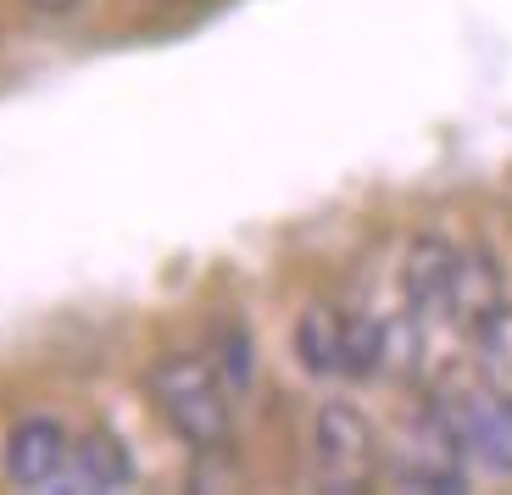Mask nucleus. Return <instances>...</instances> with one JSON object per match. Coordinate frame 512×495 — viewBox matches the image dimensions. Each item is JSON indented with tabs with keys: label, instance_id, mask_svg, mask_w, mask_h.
Returning a JSON list of instances; mask_svg holds the SVG:
<instances>
[{
	"label": "nucleus",
	"instance_id": "nucleus-3",
	"mask_svg": "<svg viewBox=\"0 0 512 495\" xmlns=\"http://www.w3.org/2000/svg\"><path fill=\"white\" fill-rule=\"evenodd\" d=\"M390 473H396V484H407V490H462V484H468L462 440H457V429H451L446 407H440L435 395L407 418L396 451H390Z\"/></svg>",
	"mask_w": 512,
	"mask_h": 495
},
{
	"label": "nucleus",
	"instance_id": "nucleus-7",
	"mask_svg": "<svg viewBox=\"0 0 512 495\" xmlns=\"http://www.w3.org/2000/svg\"><path fill=\"white\" fill-rule=\"evenodd\" d=\"M468 362H474V384L501 401H512V301H501L474 334H468Z\"/></svg>",
	"mask_w": 512,
	"mask_h": 495
},
{
	"label": "nucleus",
	"instance_id": "nucleus-6",
	"mask_svg": "<svg viewBox=\"0 0 512 495\" xmlns=\"http://www.w3.org/2000/svg\"><path fill=\"white\" fill-rule=\"evenodd\" d=\"M134 484V457L128 445L106 429H90L73 440V462H67L62 490H128Z\"/></svg>",
	"mask_w": 512,
	"mask_h": 495
},
{
	"label": "nucleus",
	"instance_id": "nucleus-4",
	"mask_svg": "<svg viewBox=\"0 0 512 495\" xmlns=\"http://www.w3.org/2000/svg\"><path fill=\"white\" fill-rule=\"evenodd\" d=\"M73 462V434L56 418H23L6 434V479L23 490H62Z\"/></svg>",
	"mask_w": 512,
	"mask_h": 495
},
{
	"label": "nucleus",
	"instance_id": "nucleus-8",
	"mask_svg": "<svg viewBox=\"0 0 512 495\" xmlns=\"http://www.w3.org/2000/svg\"><path fill=\"white\" fill-rule=\"evenodd\" d=\"M28 6H39V12L62 17V12H78V6H84V0H28Z\"/></svg>",
	"mask_w": 512,
	"mask_h": 495
},
{
	"label": "nucleus",
	"instance_id": "nucleus-5",
	"mask_svg": "<svg viewBox=\"0 0 512 495\" xmlns=\"http://www.w3.org/2000/svg\"><path fill=\"white\" fill-rule=\"evenodd\" d=\"M501 301H507V279H501L496 251H485V245H457V251H451L446 306H451V323H457L462 340H468Z\"/></svg>",
	"mask_w": 512,
	"mask_h": 495
},
{
	"label": "nucleus",
	"instance_id": "nucleus-2",
	"mask_svg": "<svg viewBox=\"0 0 512 495\" xmlns=\"http://www.w3.org/2000/svg\"><path fill=\"white\" fill-rule=\"evenodd\" d=\"M307 445H312V473H318L323 490H362V484H373V473L384 462L379 434L351 401H323L312 412Z\"/></svg>",
	"mask_w": 512,
	"mask_h": 495
},
{
	"label": "nucleus",
	"instance_id": "nucleus-1",
	"mask_svg": "<svg viewBox=\"0 0 512 495\" xmlns=\"http://www.w3.org/2000/svg\"><path fill=\"white\" fill-rule=\"evenodd\" d=\"M151 401L162 423L179 434L190 451L218 457L234 440V384L223 379L206 356L195 351H167L151 368Z\"/></svg>",
	"mask_w": 512,
	"mask_h": 495
}]
</instances>
